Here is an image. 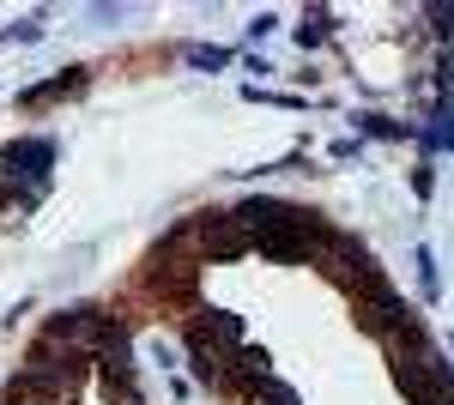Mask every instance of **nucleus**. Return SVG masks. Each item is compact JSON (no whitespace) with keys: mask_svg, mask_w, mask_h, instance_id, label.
I'll return each mask as SVG.
<instances>
[{"mask_svg":"<svg viewBox=\"0 0 454 405\" xmlns=\"http://www.w3.org/2000/svg\"><path fill=\"white\" fill-rule=\"evenodd\" d=\"M0 158H6V164H19L25 175H43V169L55 164V139H12Z\"/></svg>","mask_w":454,"mask_h":405,"instance_id":"nucleus-1","label":"nucleus"},{"mask_svg":"<svg viewBox=\"0 0 454 405\" xmlns=\"http://www.w3.org/2000/svg\"><path fill=\"white\" fill-rule=\"evenodd\" d=\"M419 284H424V297L442 291V272H436V254H430V248H419Z\"/></svg>","mask_w":454,"mask_h":405,"instance_id":"nucleus-6","label":"nucleus"},{"mask_svg":"<svg viewBox=\"0 0 454 405\" xmlns=\"http://www.w3.org/2000/svg\"><path fill=\"white\" fill-rule=\"evenodd\" d=\"M357 128H364V134H376V139H406V128H400V121H387V115H376V109H364V115H357Z\"/></svg>","mask_w":454,"mask_h":405,"instance_id":"nucleus-5","label":"nucleus"},{"mask_svg":"<svg viewBox=\"0 0 454 405\" xmlns=\"http://www.w3.org/2000/svg\"><path fill=\"white\" fill-rule=\"evenodd\" d=\"M182 61H188V67H231V49H218V43H188Z\"/></svg>","mask_w":454,"mask_h":405,"instance_id":"nucleus-2","label":"nucleus"},{"mask_svg":"<svg viewBox=\"0 0 454 405\" xmlns=\"http://www.w3.org/2000/svg\"><path fill=\"white\" fill-rule=\"evenodd\" d=\"M327 31H333V12H309V19L297 25V43L315 49V43H327Z\"/></svg>","mask_w":454,"mask_h":405,"instance_id":"nucleus-4","label":"nucleus"},{"mask_svg":"<svg viewBox=\"0 0 454 405\" xmlns=\"http://www.w3.org/2000/svg\"><path fill=\"white\" fill-rule=\"evenodd\" d=\"M67 91H79V67L49 79V85H36V91H25V103H49V97H67Z\"/></svg>","mask_w":454,"mask_h":405,"instance_id":"nucleus-3","label":"nucleus"},{"mask_svg":"<svg viewBox=\"0 0 454 405\" xmlns=\"http://www.w3.org/2000/svg\"><path fill=\"white\" fill-rule=\"evenodd\" d=\"M430 145H436V152H454V121H449V103H442V109H436V128H430Z\"/></svg>","mask_w":454,"mask_h":405,"instance_id":"nucleus-7","label":"nucleus"}]
</instances>
